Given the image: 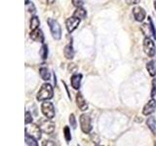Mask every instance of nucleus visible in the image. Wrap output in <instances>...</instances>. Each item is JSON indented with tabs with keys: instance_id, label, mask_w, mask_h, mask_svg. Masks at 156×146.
I'll use <instances>...</instances> for the list:
<instances>
[{
	"instance_id": "obj_1",
	"label": "nucleus",
	"mask_w": 156,
	"mask_h": 146,
	"mask_svg": "<svg viewBox=\"0 0 156 146\" xmlns=\"http://www.w3.org/2000/svg\"><path fill=\"white\" fill-rule=\"evenodd\" d=\"M54 96V91H53V87L49 84V83H45L43 84L41 89L39 90L38 94L36 99L37 100H48V99H51Z\"/></svg>"
},
{
	"instance_id": "obj_2",
	"label": "nucleus",
	"mask_w": 156,
	"mask_h": 146,
	"mask_svg": "<svg viewBox=\"0 0 156 146\" xmlns=\"http://www.w3.org/2000/svg\"><path fill=\"white\" fill-rule=\"evenodd\" d=\"M48 24L49 27H50V30L52 33V36L56 39V40H60L62 37V29H61V26L58 24V23L57 21L53 19H48Z\"/></svg>"
},
{
	"instance_id": "obj_3",
	"label": "nucleus",
	"mask_w": 156,
	"mask_h": 146,
	"mask_svg": "<svg viewBox=\"0 0 156 146\" xmlns=\"http://www.w3.org/2000/svg\"><path fill=\"white\" fill-rule=\"evenodd\" d=\"M41 110L43 115L47 117L48 119H52L55 116V107H54L53 103L50 101H44L41 105Z\"/></svg>"
},
{
	"instance_id": "obj_4",
	"label": "nucleus",
	"mask_w": 156,
	"mask_h": 146,
	"mask_svg": "<svg viewBox=\"0 0 156 146\" xmlns=\"http://www.w3.org/2000/svg\"><path fill=\"white\" fill-rule=\"evenodd\" d=\"M144 51L148 57H154L156 53V48L154 42L149 37H145L144 40Z\"/></svg>"
},
{
	"instance_id": "obj_5",
	"label": "nucleus",
	"mask_w": 156,
	"mask_h": 146,
	"mask_svg": "<svg viewBox=\"0 0 156 146\" xmlns=\"http://www.w3.org/2000/svg\"><path fill=\"white\" fill-rule=\"evenodd\" d=\"M80 126L81 130L84 134H89L92 130L91 118L88 114H82L80 116Z\"/></svg>"
},
{
	"instance_id": "obj_6",
	"label": "nucleus",
	"mask_w": 156,
	"mask_h": 146,
	"mask_svg": "<svg viewBox=\"0 0 156 146\" xmlns=\"http://www.w3.org/2000/svg\"><path fill=\"white\" fill-rule=\"evenodd\" d=\"M148 22H149V24L144 23L143 26H141V31H143L144 34H145L146 37H149L150 35H152L153 38L156 39V30L154 28L153 23L151 21V19H148Z\"/></svg>"
},
{
	"instance_id": "obj_7",
	"label": "nucleus",
	"mask_w": 156,
	"mask_h": 146,
	"mask_svg": "<svg viewBox=\"0 0 156 146\" xmlns=\"http://www.w3.org/2000/svg\"><path fill=\"white\" fill-rule=\"evenodd\" d=\"M41 128L38 127L37 125L31 124L30 126L26 127V133H27L28 134H30L33 137H35L36 139H40L41 138Z\"/></svg>"
},
{
	"instance_id": "obj_8",
	"label": "nucleus",
	"mask_w": 156,
	"mask_h": 146,
	"mask_svg": "<svg viewBox=\"0 0 156 146\" xmlns=\"http://www.w3.org/2000/svg\"><path fill=\"white\" fill-rule=\"evenodd\" d=\"M40 128L43 133H45L47 134H51L55 130V123H53L50 119L44 120L40 123Z\"/></svg>"
},
{
	"instance_id": "obj_9",
	"label": "nucleus",
	"mask_w": 156,
	"mask_h": 146,
	"mask_svg": "<svg viewBox=\"0 0 156 146\" xmlns=\"http://www.w3.org/2000/svg\"><path fill=\"white\" fill-rule=\"evenodd\" d=\"M79 23H80V19H77L75 17L68 18L66 19V26L68 32L71 33V32L74 31L75 29L78 27V26H79Z\"/></svg>"
},
{
	"instance_id": "obj_10",
	"label": "nucleus",
	"mask_w": 156,
	"mask_h": 146,
	"mask_svg": "<svg viewBox=\"0 0 156 146\" xmlns=\"http://www.w3.org/2000/svg\"><path fill=\"white\" fill-rule=\"evenodd\" d=\"M155 109H156V100L154 99H151L147 103L144 105V110H143V114L145 116L151 115L155 111Z\"/></svg>"
},
{
	"instance_id": "obj_11",
	"label": "nucleus",
	"mask_w": 156,
	"mask_h": 146,
	"mask_svg": "<svg viewBox=\"0 0 156 146\" xmlns=\"http://www.w3.org/2000/svg\"><path fill=\"white\" fill-rule=\"evenodd\" d=\"M76 103L81 111H86L88 109V104L81 92H78L76 95Z\"/></svg>"
},
{
	"instance_id": "obj_12",
	"label": "nucleus",
	"mask_w": 156,
	"mask_h": 146,
	"mask_svg": "<svg viewBox=\"0 0 156 146\" xmlns=\"http://www.w3.org/2000/svg\"><path fill=\"white\" fill-rule=\"evenodd\" d=\"M133 15L136 19V21L143 22L145 18V11L141 7H135L133 9Z\"/></svg>"
},
{
	"instance_id": "obj_13",
	"label": "nucleus",
	"mask_w": 156,
	"mask_h": 146,
	"mask_svg": "<svg viewBox=\"0 0 156 146\" xmlns=\"http://www.w3.org/2000/svg\"><path fill=\"white\" fill-rule=\"evenodd\" d=\"M30 38L33 41L36 42H43L44 41V34L42 32V30L40 29H34L30 32Z\"/></svg>"
},
{
	"instance_id": "obj_14",
	"label": "nucleus",
	"mask_w": 156,
	"mask_h": 146,
	"mask_svg": "<svg viewBox=\"0 0 156 146\" xmlns=\"http://www.w3.org/2000/svg\"><path fill=\"white\" fill-rule=\"evenodd\" d=\"M81 80H82V74H74L71 77V86L73 89L78 90L81 85Z\"/></svg>"
},
{
	"instance_id": "obj_15",
	"label": "nucleus",
	"mask_w": 156,
	"mask_h": 146,
	"mask_svg": "<svg viewBox=\"0 0 156 146\" xmlns=\"http://www.w3.org/2000/svg\"><path fill=\"white\" fill-rule=\"evenodd\" d=\"M63 55H65V57L67 60H72V58L74 57V50H73V47L71 44H68L67 46L65 47Z\"/></svg>"
},
{
	"instance_id": "obj_16",
	"label": "nucleus",
	"mask_w": 156,
	"mask_h": 146,
	"mask_svg": "<svg viewBox=\"0 0 156 146\" xmlns=\"http://www.w3.org/2000/svg\"><path fill=\"white\" fill-rule=\"evenodd\" d=\"M87 16V12L85 9H83L81 7H77V9L75 10V12L73 13V17H75L79 19H85Z\"/></svg>"
},
{
	"instance_id": "obj_17",
	"label": "nucleus",
	"mask_w": 156,
	"mask_h": 146,
	"mask_svg": "<svg viewBox=\"0 0 156 146\" xmlns=\"http://www.w3.org/2000/svg\"><path fill=\"white\" fill-rule=\"evenodd\" d=\"M146 69H147L150 76H155L156 75V62L154 61H151L147 62L146 64Z\"/></svg>"
},
{
	"instance_id": "obj_18",
	"label": "nucleus",
	"mask_w": 156,
	"mask_h": 146,
	"mask_svg": "<svg viewBox=\"0 0 156 146\" xmlns=\"http://www.w3.org/2000/svg\"><path fill=\"white\" fill-rule=\"evenodd\" d=\"M39 74H40V76H41V78L43 80H45V81L50 80L51 75H50V72H49L47 67H45V66L41 67L40 69H39Z\"/></svg>"
},
{
	"instance_id": "obj_19",
	"label": "nucleus",
	"mask_w": 156,
	"mask_h": 146,
	"mask_svg": "<svg viewBox=\"0 0 156 146\" xmlns=\"http://www.w3.org/2000/svg\"><path fill=\"white\" fill-rule=\"evenodd\" d=\"M24 140H26V143L27 145H30V146H37L38 145L36 138L31 136L30 134H28L27 133H26V134H24Z\"/></svg>"
},
{
	"instance_id": "obj_20",
	"label": "nucleus",
	"mask_w": 156,
	"mask_h": 146,
	"mask_svg": "<svg viewBox=\"0 0 156 146\" xmlns=\"http://www.w3.org/2000/svg\"><path fill=\"white\" fill-rule=\"evenodd\" d=\"M146 124H147L148 128L150 129V130L152 131L153 134H155V130H156V121L154 117H149L146 121Z\"/></svg>"
},
{
	"instance_id": "obj_21",
	"label": "nucleus",
	"mask_w": 156,
	"mask_h": 146,
	"mask_svg": "<svg viewBox=\"0 0 156 146\" xmlns=\"http://www.w3.org/2000/svg\"><path fill=\"white\" fill-rule=\"evenodd\" d=\"M39 24H40V21H39L38 17L33 16L30 19V29L31 30H34V29H37Z\"/></svg>"
},
{
	"instance_id": "obj_22",
	"label": "nucleus",
	"mask_w": 156,
	"mask_h": 146,
	"mask_svg": "<svg viewBox=\"0 0 156 146\" xmlns=\"http://www.w3.org/2000/svg\"><path fill=\"white\" fill-rule=\"evenodd\" d=\"M40 55L43 60H45V58H47V57H48V47H47V45H45V44L41 47Z\"/></svg>"
},
{
	"instance_id": "obj_23",
	"label": "nucleus",
	"mask_w": 156,
	"mask_h": 146,
	"mask_svg": "<svg viewBox=\"0 0 156 146\" xmlns=\"http://www.w3.org/2000/svg\"><path fill=\"white\" fill-rule=\"evenodd\" d=\"M63 134H65V138H66V140L67 141V142L71 140L70 130H69L68 127H65V129H63Z\"/></svg>"
},
{
	"instance_id": "obj_24",
	"label": "nucleus",
	"mask_w": 156,
	"mask_h": 146,
	"mask_svg": "<svg viewBox=\"0 0 156 146\" xmlns=\"http://www.w3.org/2000/svg\"><path fill=\"white\" fill-rule=\"evenodd\" d=\"M24 122H26V125L32 123V116L30 114V112L26 111V120H24Z\"/></svg>"
},
{
	"instance_id": "obj_25",
	"label": "nucleus",
	"mask_w": 156,
	"mask_h": 146,
	"mask_svg": "<svg viewBox=\"0 0 156 146\" xmlns=\"http://www.w3.org/2000/svg\"><path fill=\"white\" fill-rule=\"evenodd\" d=\"M69 123L73 129H76V120H75V117L73 114H71L69 116Z\"/></svg>"
},
{
	"instance_id": "obj_26",
	"label": "nucleus",
	"mask_w": 156,
	"mask_h": 146,
	"mask_svg": "<svg viewBox=\"0 0 156 146\" xmlns=\"http://www.w3.org/2000/svg\"><path fill=\"white\" fill-rule=\"evenodd\" d=\"M27 10H28V12H30L32 14H34L36 12V9H35V6H34V4L33 3H28L27 4Z\"/></svg>"
},
{
	"instance_id": "obj_27",
	"label": "nucleus",
	"mask_w": 156,
	"mask_h": 146,
	"mask_svg": "<svg viewBox=\"0 0 156 146\" xmlns=\"http://www.w3.org/2000/svg\"><path fill=\"white\" fill-rule=\"evenodd\" d=\"M156 96V80L152 81V91H151V97H154Z\"/></svg>"
},
{
	"instance_id": "obj_28",
	"label": "nucleus",
	"mask_w": 156,
	"mask_h": 146,
	"mask_svg": "<svg viewBox=\"0 0 156 146\" xmlns=\"http://www.w3.org/2000/svg\"><path fill=\"white\" fill-rule=\"evenodd\" d=\"M91 139L94 141V142L96 143V144H99L100 143V137L98 136V134H93L92 135H91Z\"/></svg>"
},
{
	"instance_id": "obj_29",
	"label": "nucleus",
	"mask_w": 156,
	"mask_h": 146,
	"mask_svg": "<svg viewBox=\"0 0 156 146\" xmlns=\"http://www.w3.org/2000/svg\"><path fill=\"white\" fill-rule=\"evenodd\" d=\"M71 1L75 7H81L83 5V0H71Z\"/></svg>"
},
{
	"instance_id": "obj_30",
	"label": "nucleus",
	"mask_w": 156,
	"mask_h": 146,
	"mask_svg": "<svg viewBox=\"0 0 156 146\" xmlns=\"http://www.w3.org/2000/svg\"><path fill=\"white\" fill-rule=\"evenodd\" d=\"M76 68H77V66L74 64V63H71V64H70L69 66H68V69H69V71H70V72H72V71H73V69H76Z\"/></svg>"
},
{
	"instance_id": "obj_31",
	"label": "nucleus",
	"mask_w": 156,
	"mask_h": 146,
	"mask_svg": "<svg viewBox=\"0 0 156 146\" xmlns=\"http://www.w3.org/2000/svg\"><path fill=\"white\" fill-rule=\"evenodd\" d=\"M42 145H56L55 142H52V141H44Z\"/></svg>"
},
{
	"instance_id": "obj_32",
	"label": "nucleus",
	"mask_w": 156,
	"mask_h": 146,
	"mask_svg": "<svg viewBox=\"0 0 156 146\" xmlns=\"http://www.w3.org/2000/svg\"><path fill=\"white\" fill-rule=\"evenodd\" d=\"M55 1H56V0H47V3L48 4H53Z\"/></svg>"
},
{
	"instance_id": "obj_33",
	"label": "nucleus",
	"mask_w": 156,
	"mask_h": 146,
	"mask_svg": "<svg viewBox=\"0 0 156 146\" xmlns=\"http://www.w3.org/2000/svg\"><path fill=\"white\" fill-rule=\"evenodd\" d=\"M24 3H26V5H27L29 3V0H26V2H24Z\"/></svg>"
},
{
	"instance_id": "obj_34",
	"label": "nucleus",
	"mask_w": 156,
	"mask_h": 146,
	"mask_svg": "<svg viewBox=\"0 0 156 146\" xmlns=\"http://www.w3.org/2000/svg\"><path fill=\"white\" fill-rule=\"evenodd\" d=\"M154 7H155V10H156V1L154 2Z\"/></svg>"
}]
</instances>
